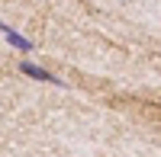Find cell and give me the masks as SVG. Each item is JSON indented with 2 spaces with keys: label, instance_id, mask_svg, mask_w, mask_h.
I'll list each match as a JSON object with an SVG mask.
<instances>
[{
  "label": "cell",
  "instance_id": "7a4b0ae2",
  "mask_svg": "<svg viewBox=\"0 0 161 157\" xmlns=\"http://www.w3.org/2000/svg\"><path fill=\"white\" fill-rule=\"evenodd\" d=\"M0 32L7 35V42L16 48V51H32V38H26V35H19L16 29H13V26H7L3 19H0Z\"/></svg>",
  "mask_w": 161,
  "mask_h": 157
},
{
  "label": "cell",
  "instance_id": "6da1fadb",
  "mask_svg": "<svg viewBox=\"0 0 161 157\" xmlns=\"http://www.w3.org/2000/svg\"><path fill=\"white\" fill-rule=\"evenodd\" d=\"M19 71H23V74H29L32 80H45V84H58V87H64V80H61V77L48 74L45 68H39V64H32V61H19Z\"/></svg>",
  "mask_w": 161,
  "mask_h": 157
}]
</instances>
